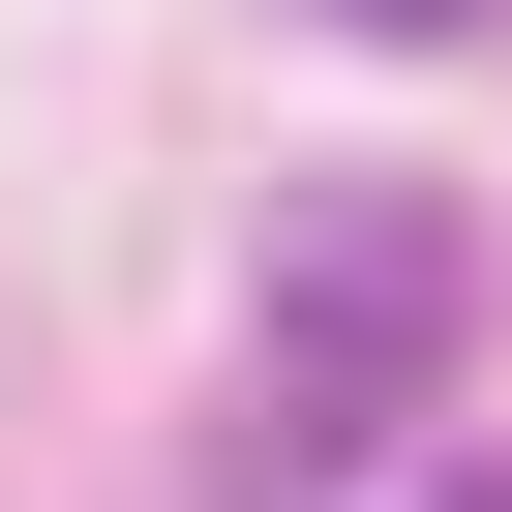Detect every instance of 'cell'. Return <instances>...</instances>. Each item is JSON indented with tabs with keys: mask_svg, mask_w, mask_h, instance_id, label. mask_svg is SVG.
<instances>
[{
	"mask_svg": "<svg viewBox=\"0 0 512 512\" xmlns=\"http://www.w3.org/2000/svg\"><path fill=\"white\" fill-rule=\"evenodd\" d=\"M332 31H482V0H332Z\"/></svg>",
	"mask_w": 512,
	"mask_h": 512,
	"instance_id": "cell-2",
	"label": "cell"
},
{
	"mask_svg": "<svg viewBox=\"0 0 512 512\" xmlns=\"http://www.w3.org/2000/svg\"><path fill=\"white\" fill-rule=\"evenodd\" d=\"M452 512H512V482H452Z\"/></svg>",
	"mask_w": 512,
	"mask_h": 512,
	"instance_id": "cell-3",
	"label": "cell"
},
{
	"mask_svg": "<svg viewBox=\"0 0 512 512\" xmlns=\"http://www.w3.org/2000/svg\"><path fill=\"white\" fill-rule=\"evenodd\" d=\"M452 332H482V211H452V181H302V211H272V362H302L332 422L422 392Z\"/></svg>",
	"mask_w": 512,
	"mask_h": 512,
	"instance_id": "cell-1",
	"label": "cell"
}]
</instances>
